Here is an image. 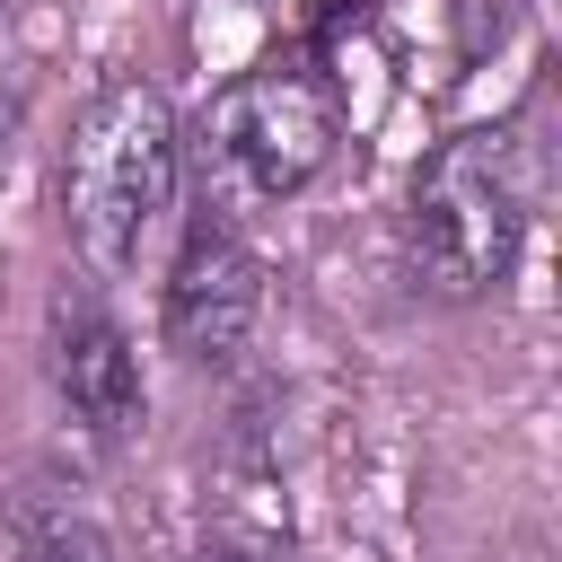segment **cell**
Masks as SVG:
<instances>
[{"label": "cell", "mask_w": 562, "mask_h": 562, "mask_svg": "<svg viewBox=\"0 0 562 562\" xmlns=\"http://www.w3.org/2000/svg\"><path fill=\"white\" fill-rule=\"evenodd\" d=\"M176 202V114L149 79H105L61 149V220L97 272H123Z\"/></svg>", "instance_id": "6da1fadb"}, {"label": "cell", "mask_w": 562, "mask_h": 562, "mask_svg": "<svg viewBox=\"0 0 562 562\" xmlns=\"http://www.w3.org/2000/svg\"><path fill=\"white\" fill-rule=\"evenodd\" d=\"M518 237H527V158H518V132H448L430 158H422V184H413V263L439 299H483L509 281L518 263Z\"/></svg>", "instance_id": "7a4b0ae2"}, {"label": "cell", "mask_w": 562, "mask_h": 562, "mask_svg": "<svg viewBox=\"0 0 562 562\" xmlns=\"http://www.w3.org/2000/svg\"><path fill=\"white\" fill-rule=\"evenodd\" d=\"M211 158L228 176V193L246 202H290L325 176L334 140H342V114L334 97L307 79V70H246L211 97Z\"/></svg>", "instance_id": "3957f363"}, {"label": "cell", "mask_w": 562, "mask_h": 562, "mask_svg": "<svg viewBox=\"0 0 562 562\" xmlns=\"http://www.w3.org/2000/svg\"><path fill=\"white\" fill-rule=\"evenodd\" d=\"M263 316V263L255 246L228 228V220H193L184 246H176V272H167V299H158V325L184 360H228Z\"/></svg>", "instance_id": "277c9868"}, {"label": "cell", "mask_w": 562, "mask_h": 562, "mask_svg": "<svg viewBox=\"0 0 562 562\" xmlns=\"http://www.w3.org/2000/svg\"><path fill=\"white\" fill-rule=\"evenodd\" d=\"M53 386H61V404H70V422L88 430V439H132L140 430V413H149V395H140V360H132V342H123V325L105 316V307H53Z\"/></svg>", "instance_id": "5b68a950"}, {"label": "cell", "mask_w": 562, "mask_h": 562, "mask_svg": "<svg viewBox=\"0 0 562 562\" xmlns=\"http://www.w3.org/2000/svg\"><path fill=\"white\" fill-rule=\"evenodd\" d=\"M0 562H114L105 527L61 509V501H18L0 527Z\"/></svg>", "instance_id": "8992f818"}, {"label": "cell", "mask_w": 562, "mask_h": 562, "mask_svg": "<svg viewBox=\"0 0 562 562\" xmlns=\"http://www.w3.org/2000/svg\"><path fill=\"white\" fill-rule=\"evenodd\" d=\"M202 562H281V553H272V544H211Z\"/></svg>", "instance_id": "52a82bcc"}]
</instances>
